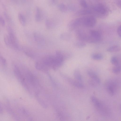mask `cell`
I'll use <instances>...</instances> for the list:
<instances>
[{
	"label": "cell",
	"instance_id": "obj_1",
	"mask_svg": "<svg viewBox=\"0 0 121 121\" xmlns=\"http://www.w3.org/2000/svg\"><path fill=\"white\" fill-rule=\"evenodd\" d=\"M91 99L95 107L100 113L105 116L110 115L109 110L104 103L94 96H92Z\"/></svg>",
	"mask_w": 121,
	"mask_h": 121
},
{
	"label": "cell",
	"instance_id": "obj_2",
	"mask_svg": "<svg viewBox=\"0 0 121 121\" xmlns=\"http://www.w3.org/2000/svg\"><path fill=\"white\" fill-rule=\"evenodd\" d=\"M105 85L107 91L110 95H113L115 94L117 90V84L115 80H108L106 81Z\"/></svg>",
	"mask_w": 121,
	"mask_h": 121
},
{
	"label": "cell",
	"instance_id": "obj_3",
	"mask_svg": "<svg viewBox=\"0 0 121 121\" xmlns=\"http://www.w3.org/2000/svg\"><path fill=\"white\" fill-rule=\"evenodd\" d=\"M7 30L9 38L14 49L18 50L19 48V45L13 29L10 26L7 27Z\"/></svg>",
	"mask_w": 121,
	"mask_h": 121
},
{
	"label": "cell",
	"instance_id": "obj_4",
	"mask_svg": "<svg viewBox=\"0 0 121 121\" xmlns=\"http://www.w3.org/2000/svg\"><path fill=\"white\" fill-rule=\"evenodd\" d=\"M96 20L94 17L89 16L82 17V24L88 27H93L96 24Z\"/></svg>",
	"mask_w": 121,
	"mask_h": 121
},
{
	"label": "cell",
	"instance_id": "obj_5",
	"mask_svg": "<svg viewBox=\"0 0 121 121\" xmlns=\"http://www.w3.org/2000/svg\"><path fill=\"white\" fill-rule=\"evenodd\" d=\"M33 36L35 41L38 44L42 46L45 44V39L40 33L38 31H35L33 32Z\"/></svg>",
	"mask_w": 121,
	"mask_h": 121
},
{
	"label": "cell",
	"instance_id": "obj_6",
	"mask_svg": "<svg viewBox=\"0 0 121 121\" xmlns=\"http://www.w3.org/2000/svg\"><path fill=\"white\" fill-rule=\"evenodd\" d=\"M89 32L90 36L93 43L98 42L100 40L101 35L98 32L94 30H90Z\"/></svg>",
	"mask_w": 121,
	"mask_h": 121
},
{
	"label": "cell",
	"instance_id": "obj_7",
	"mask_svg": "<svg viewBox=\"0 0 121 121\" xmlns=\"http://www.w3.org/2000/svg\"><path fill=\"white\" fill-rule=\"evenodd\" d=\"M95 11L101 15H104L106 12V9L104 6L102 4H98L94 7Z\"/></svg>",
	"mask_w": 121,
	"mask_h": 121
},
{
	"label": "cell",
	"instance_id": "obj_8",
	"mask_svg": "<svg viewBox=\"0 0 121 121\" xmlns=\"http://www.w3.org/2000/svg\"><path fill=\"white\" fill-rule=\"evenodd\" d=\"M35 19L37 22H40L42 19V15L41 10L38 7L36 6L35 8Z\"/></svg>",
	"mask_w": 121,
	"mask_h": 121
},
{
	"label": "cell",
	"instance_id": "obj_9",
	"mask_svg": "<svg viewBox=\"0 0 121 121\" xmlns=\"http://www.w3.org/2000/svg\"><path fill=\"white\" fill-rule=\"evenodd\" d=\"M87 74L89 76L98 84L100 83V80L97 75L95 72L91 71L87 72Z\"/></svg>",
	"mask_w": 121,
	"mask_h": 121
},
{
	"label": "cell",
	"instance_id": "obj_10",
	"mask_svg": "<svg viewBox=\"0 0 121 121\" xmlns=\"http://www.w3.org/2000/svg\"><path fill=\"white\" fill-rule=\"evenodd\" d=\"M35 66L39 70L43 71L47 70L49 69L42 61L36 62Z\"/></svg>",
	"mask_w": 121,
	"mask_h": 121
},
{
	"label": "cell",
	"instance_id": "obj_11",
	"mask_svg": "<svg viewBox=\"0 0 121 121\" xmlns=\"http://www.w3.org/2000/svg\"><path fill=\"white\" fill-rule=\"evenodd\" d=\"M22 49L23 52L27 56L31 58L34 57L35 55L34 52L27 47H24L22 48Z\"/></svg>",
	"mask_w": 121,
	"mask_h": 121
},
{
	"label": "cell",
	"instance_id": "obj_12",
	"mask_svg": "<svg viewBox=\"0 0 121 121\" xmlns=\"http://www.w3.org/2000/svg\"><path fill=\"white\" fill-rule=\"evenodd\" d=\"M45 25L46 28L48 29H53L55 26V23L52 20L49 19H47L45 21Z\"/></svg>",
	"mask_w": 121,
	"mask_h": 121
},
{
	"label": "cell",
	"instance_id": "obj_13",
	"mask_svg": "<svg viewBox=\"0 0 121 121\" xmlns=\"http://www.w3.org/2000/svg\"><path fill=\"white\" fill-rule=\"evenodd\" d=\"M69 82L71 83L75 87L78 88H82L84 86L81 82L75 81L72 79H69Z\"/></svg>",
	"mask_w": 121,
	"mask_h": 121
},
{
	"label": "cell",
	"instance_id": "obj_14",
	"mask_svg": "<svg viewBox=\"0 0 121 121\" xmlns=\"http://www.w3.org/2000/svg\"><path fill=\"white\" fill-rule=\"evenodd\" d=\"M18 17L21 25L23 26H25L26 24V21L24 16L22 13H19L18 15Z\"/></svg>",
	"mask_w": 121,
	"mask_h": 121
},
{
	"label": "cell",
	"instance_id": "obj_15",
	"mask_svg": "<svg viewBox=\"0 0 121 121\" xmlns=\"http://www.w3.org/2000/svg\"><path fill=\"white\" fill-rule=\"evenodd\" d=\"M120 50V47L117 45H114L108 48L107 51L110 52H116L119 51Z\"/></svg>",
	"mask_w": 121,
	"mask_h": 121
},
{
	"label": "cell",
	"instance_id": "obj_16",
	"mask_svg": "<svg viewBox=\"0 0 121 121\" xmlns=\"http://www.w3.org/2000/svg\"><path fill=\"white\" fill-rule=\"evenodd\" d=\"M74 77L76 80L81 82L82 81V77L79 71L77 70H75L74 73Z\"/></svg>",
	"mask_w": 121,
	"mask_h": 121
},
{
	"label": "cell",
	"instance_id": "obj_17",
	"mask_svg": "<svg viewBox=\"0 0 121 121\" xmlns=\"http://www.w3.org/2000/svg\"><path fill=\"white\" fill-rule=\"evenodd\" d=\"M4 43L6 45L13 48L11 42L8 35H5L4 37Z\"/></svg>",
	"mask_w": 121,
	"mask_h": 121
},
{
	"label": "cell",
	"instance_id": "obj_18",
	"mask_svg": "<svg viewBox=\"0 0 121 121\" xmlns=\"http://www.w3.org/2000/svg\"><path fill=\"white\" fill-rule=\"evenodd\" d=\"M92 13V11L90 9H84L80 10L78 12V14L80 15H85L89 14Z\"/></svg>",
	"mask_w": 121,
	"mask_h": 121
},
{
	"label": "cell",
	"instance_id": "obj_19",
	"mask_svg": "<svg viewBox=\"0 0 121 121\" xmlns=\"http://www.w3.org/2000/svg\"><path fill=\"white\" fill-rule=\"evenodd\" d=\"M70 38V34L67 33H62L60 36V39L64 40H68Z\"/></svg>",
	"mask_w": 121,
	"mask_h": 121
},
{
	"label": "cell",
	"instance_id": "obj_20",
	"mask_svg": "<svg viewBox=\"0 0 121 121\" xmlns=\"http://www.w3.org/2000/svg\"><path fill=\"white\" fill-rule=\"evenodd\" d=\"M58 8L61 12L63 13L65 12L67 10V6L63 3L59 4L58 6Z\"/></svg>",
	"mask_w": 121,
	"mask_h": 121
},
{
	"label": "cell",
	"instance_id": "obj_21",
	"mask_svg": "<svg viewBox=\"0 0 121 121\" xmlns=\"http://www.w3.org/2000/svg\"><path fill=\"white\" fill-rule=\"evenodd\" d=\"M91 57L93 59L97 60H101L103 58L102 55L98 53L93 54L91 55Z\"/></svg>",
	"mask_w": 121,
	"mask_h": 121
},
{
	"label": "cell",
	"instance_id": "obj_22",
	"mask_svg": "<svg viewBox=\"0 0 121 121\" xmlns=\"http://www.w3.org/2000/svg\"><path fill=\"white\" fill-rule=\"evenodd\" d=\"M74 45L77 48H81L85 47L86 44L84 41H80L76 42L74 44Z\"/></svg>",
	"mask_w": 121,
	"mask_h": 121
},
{
	"label": "cell",
	"instance_id": "obj_23",
	"mask_svg": "<svg viewBox=\"0 0 121 121\" xmlns=\"http://www.w3.org/2000/svg\"><path fill=\"white\" fill-rule=\"evenodd\" d=\"M110 61L111 63L115 66L119 65V61L117 58L116 56H113L111 58Z\"/></svg>",
	"mask_w": 121,
	"mask_h": 121
},
{
	"label": "cell",
	"instance_id": "obj_24",
	"mask_svg": "<svg viewBox=\"0 0 121 121\" xmlns=\"http://www.w3.org/2000/svg\"><path fill=\"white\" fill-rule=\"evenodd\" d=\"M112 71L115 74H118L119 73L121 70V67L119 65L115 66L112 69Z\"/></svg>",
	"mask_w": 121,
	"mask_h": 121
},
{
	"label": "cell",
	"instance_id": "obj_25",
	"mask_svg": "<svg viewBox=\"0 0 121 121\" xmlns=\"http://www.w3.org/2000/svg\"><path fill=\"white\" fill-rule=\"evenodd\" d=\"M80 4L81 6L84 9H86L88 7L87 4L85 0H80Z\"/></svg>",
	"mask_w": 121,
	"mask_h": 121
},
{
	"label": "cell",
	"instance_id": "obj_26",
	"mask_svg": "<svg viewBox=\"0 0 121 121\" xmlns=\"http://www.w3.org/2000/svg\"><path fill=\"white\" fill-rule=\"evenodd\" d=\"M0 62L3 66H5L7 65L6 59L2 56H0Z\"/></svg>",
	"mask_w": 121,
	"mask_h": 121
},
{
	"label": "cell",
	"instance_id": "obj_27",
	"mask_svg": "<svg viewBox=\"0 0 121 121\" xmlns=\"http://www.w3.org/2000/svg\"><path fill=\"white\" fill-rule=\"evenodd\" d=\"M0 24L1 25L4 26L5 24V21L3 18L0 15Z\"/></svg>",
	"mask_w": 121,
	"mask_h": 121
},
{
	"label": "cell",
	"instance_id": "obj_28",
	"mask_svg": "<svg viewBox=\"0 0 121 121\" xmlns=\"http://www.w3.org/2000/svg\"><path fill=\"white\" fill-rule=\"evenodd\" d=\"M121 26L120 25L119 26L117 29V32L118 35L120 38H121Z\"/></svg>",
	"mask_w": 121,
	"mask_h": 121
},
{
	"label": "cell",
	"instance_id": "obj_29",
	"mask_svg": "<svg viewBox=\"0 0 121 121\" xmlns=\"http://www.w3.org/2000/svg\"><path fill=\"white\" fill-rule=\"evenodd\" d=\"M50 2L52 5H55L56 4L58 0H50Z\"/></svg>",
	"mask_w": 121,
	"mask_h": 121
},
{
	"label": "cell",
	"instance_id": "obj_30",
	"mask_svg": "<svg viewBox=\"0 0 121 121\" xmlns=\"http://www.w3.org/2000/svg\"><path fill=\"white\" fill-rule=\"evenodd\" d=\"M3 110L0 104V114L3 113Z\"/></svg>",
	"mask_w": 121,
	"mask_h": 121
}]
</instances>
